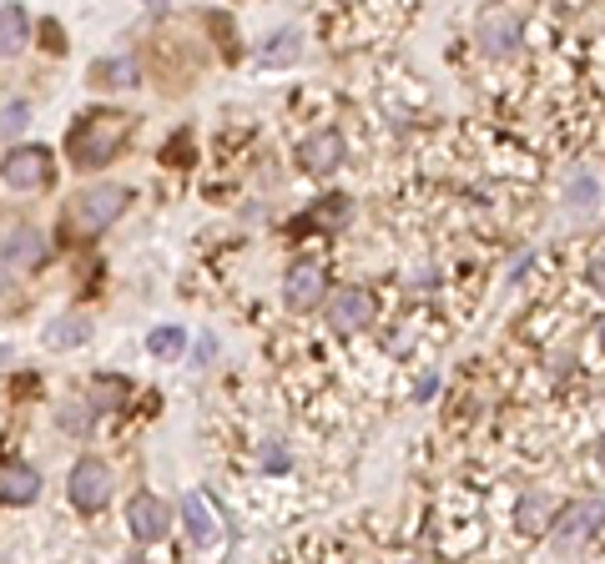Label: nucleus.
Returning <instances> with one entry per match:
<instances>
[{
  "instance_id": "obj_11",
  "label": "nucleus",
  "mask_w": 605,
  "mask_h": 564,
  "mask_svg": "<svg viewBox=\"0 0 605 564\" xmlns=\"http://www.w3.org/2000/svg\"><path fill=\"white\" fill-rule=\"evenodd\" d=\"M127 524H132V539L157 544V539L167 534L172 514H167V504H162L157 494H137V499H132V509H127Z\"/></svg>"
},
{
  "instance_id": "obj_9",
  "label": "nucleus",
  "mask_w": 605,
  "mask_h": 564,
  "mask_svg": "<svg viewBox=\"0 0 605 564\" xmlns=\"http://www.w3.org/2000/svg\"><path fill=\"white\" fill-rule=\"evenodd\" d=\"M323 267L318 262H298L293 272H288V282H283V298H288V308L293 313H308V308H318L323 303Z\"/></svg>"
},
{
  "instance_id": "obj_20",
  "label": "nucleus",
  "mask_w": 605,
  "mask_h": 564,
  "mask_svg": "<svg viewBox=\"0 0 605 564\" xmlns=\"http://www.w3.org/2000/svg\"><path fill=\"white\" fill-rule=\"evenodd\" d=\"M147 353L152 358H177L182 353V328H152L147 333Z\"/></svg>"
},
{
  "instance_id": "obj_30",
  "label": "nucleus",
  "mask_w": 605,
  "mask_h": 564,
  "mask_svg": "<svg viewBox=\"0 0 605 564\" xmlns=\"http://www.w3.org/2000/svg\"><path fill=\"white\" fill-rule=\"evenodd\" d=\"M595 459H600V469H605V439H600V449H595Z\"/></svg>"
},
{
  "instance_id": "obj_13",
  "label": "nucleus",
  "mask_w": 605,
  "mask_h": 564,
  "mask_svg": "<svg viewBox=\"0 0 605 564\" xmlns=\"http://www.w3.org/2000/svg\"><path fill=\"white\" fill-rule=\"evenodd\" d=\"M86 81H91V86H101V91H127V86H137V61H132V56L96 61Z\"/></svg>"
},
{
  "instance_id": "obj_22",
  "label": "nucleus",
  "mask_w": 605,
  "mask_h": 564,
  "mask_svg": "<svg viewBox=\"0 0 605 564\" xmlns=\"http://www.w3.org/2000/svg\"><path fill=\"white\" fill-rule=\"evenodd\" d=\"M258 459H263V469H268V474H283V469L293 464V459H288V449H283V439H263Z\"/></svg>"
},
{
  "instance_id": "obj_12",
  "label": "nucleus",
  "mask_w": 605,
  "mask_h": 564,
  "mask_svg": "<svg viewBox=\"0 0 605 564\" xmlns=\"http://www.w3.org/2000/svg\"><path fill=\"white\" fill-rule=\"evenodd\" d=\"M182 519H187V534H192V544L197 549H212L217 544V519H212V504H207V494H187L182 499Z\"/></svg>"
},
{
  "instance_id": "obj_2",
  "label": "nucleus",
  "mask_w": 605,
  "mask_h": 564,
  "mask_svg": "<svg viewBox=\"0 0 605 564\" xmlns=\"http://www.w3.org/2000/svg\"><path fill=\"white\" fill-rule=\"evenodd\" d=\"M600 524H605V499H580V504H565L545 534L555 554H580L600 534Z\"/></svg>"
},
{
  "instance_id": "obj_31",
  "label": "nucleus",
  "mask_w": 605,
  "mask_h": 564,
  "mask_svg": "<svg viewBox=\"0 0 605 564\" xmlns=\"http://www.w3.org/2000/svg\"><path fill=\"white\" fill-rule=\"evenodd\" d=\"M147 6H152V11H162V6H167V0H147Z\"/></svg>"
},
{
  "instance_id": "obj_28",
  "label": "nucleus",
  "mask_w": 605,
  "mask_h": 564,
  "mask_svg": "<svg viewBox=\"0 0 605 564\" xmlns=\"http://www.w3.org/2000/svg\"><path fill=\"white\" fill-rule=\"evenodd\" d=\"M6 277H16V272H11L6 262H0V293H6Z\"/></svg>"
},
{
  "instance_id": "obj_7",
  "label": "nucleus",
  "mask_w": 605,
  "mask_h": 564,
  "mask_svg": "<svg viewBox=\"0 0 605 564\" xmlns=\"http://www.w3.org/2000/svg\"><path fill=\"white\" fill-rule=\"evenodd\" d=\"M374 318H379V303H374L369 288H343V293L333 298V308H328L333 333H363Z\"/></svg>"
},
{
  "instance_id": "obj_4",
  "label": "nucleus",
  "mask_w": 605,
  "mask_h": 564,
  "mask_svg": "<svg viewBox=\"0 0 605 564\" xmlns=\"http://www.w3.org/2000/svg\"><path fill=\"white\" fill-rule=\"evenodd\" d=\"M520 26H525V11L520 6H484L479 21H474V36H479V51L484 56H515L520 51Z\"/></svg>"
},
{
  "instance_id": "obj_23",
  "label": "nucleus",
  "mask_w": 605,
  "mask_h": 564,
  "mask_svg": "<svg viewBox=\"0 0 605 564\" xmlns=\"http://www.w3.org/2000/svg\"><path fill=\"white\" fill-rule=\"evenodd\" d=\"M26 121H31V106L26 101H6V111H0V136H16Z\"/></svg>"
},
{
  "instance_id": "obj_24",
  "label": "nucleus",
  "mask_w": 605,
  "mask_h": 564,
  "mask_svg": "<svg viewBox=\"0 0 605 564\" xmlns=\"http://www.w3.org/2000/svg\"><path fill=\"white\" fill-rule=\"evenodd\" d=\"M570 202H575V207H595V177H580V172H575V177H570Z\"/></svg>"
},
{
  "instance_id": "obj_17",
  "label": "nucleus",
  "mask_w": 605,
  "mask_h": 564,
  "mask_svg": "<svg viewBox=\"0 0 605 564\" xmlns=\"http://www.w3.org/2000/svg\"><path fill=\"white\" fill-rule=\"evenodd\" d=\"M298 56H303V36H298V31H278V36L263 41V51H258L263 66H288V61H298Z\"/></svg>"
},
{
  "instance_id": "obj_18",
  "label": "nucleus",
  "mask_w": 605,
  "mask_h": 564,
  "mask_svg": "<svg viewBox=\"0 0 605 564\" xmlns=\"http://www.w3.org/2000/svg\"><path fill=\"white\" fill-rule=\"evenodd\" d=\"M343 222H348V197H323V202L298 222V232H303V227H328V232H333V227H343Z\"/></svg>"
},
{
  "instance_id": "obj_27",
  "label": "nucleus",
  "mask_w": 605,
  "mask_h": 564,
  "mask_svg": "<svg viewBox=\"0 0 605 564\" xmlns=\"http://www.w3.org/2000/svg\"><path fill=\"white\" fill-rule=\"evenodd\" d=\"M212 353H217V338H202V348H197V363H207Z\"/></svg>"
},
{
  "instance_id": "obj_25",
  "label": "nucleus",
  "mask_w": 605,
  "mask_h": 564,
  "mask_svg": "<svg viewBox=\"0 0 605 564\" xmlns=\"http://www.w3.org/2000/svg\"><path fill=\"white\" fill-rule=\"evenodd\" d=\"M61 423H66L71 434H86V423H91V413H86V408H66V413H61Z\"/></svg>"
},
{
  "instance_id": "obj_15",
  "label": "nucleus",
  "mask_w": 605,
  "mask_h": 564,
  "mask_svg": "<svg viewBox=\"0 0 605 564\" xmlns=\"http://www.w3.org/2000/svg\"><path fill=\"white\" fill-rule=\"evenodd\" d=\"M555 514H560L555 499H545V494H525L520 509H515V524H520L525 534H545V529L555 524Z\"/></svg>"
},
{
  "instance_id": "obj_10",
  "label": "nucleus",
  "mask_w": 605,
  "mask_h": 564,
  "mask_svg": "<svg viewBox=\"0 0 605 564\" xmlns=\"http://www.w3.org/2000/svg\"><path fill=\"white\" fill-rule=\"evenodd\" d=\"M298 162H303V172H313V177H328L338 162H343V136L328 126V131H313V136H303V147H298Z\"/></svg>"
},
{
  "instance_id": "obj_21",
  "label": "nucleus",
  "mask_w": 605,
  "mask_h": 564,
  "mask_svg": "<svg viewBox=\"0 0 605 564\" xmlns=\"http://www.w3.org/2000/svg\"><path fill=\"white\" fill-rule=\"evenodd\" d=\"M91 408H121V398H127V378H96L91 383Z\"/></svg>"
},
{
  "instance_id": "obj_19",
  "label": "nucleus",
  "mask_w": 605,
  "mask_h": 564,
  "mask_svg": "<svg viewBox=\"0 0 605 564\" xmlns=\"http://www.w3.org/2000/svg\"><path fill=\"white\" fill-rule=\"evenodd\" d=\"M91 338V323L86 318H61L46 328V348H81Z\"/></svg>"
},
{
  "instance_id": "obj_14",
  "label": "nucleus",
  "mask_w": 605,
  "mask_h": 564,
  "mask_svg": "<svg viewBox=\"0 0 605 564\" xmlns=\"http://www.w3.org/2000/svg\"><path fill=\"white\" fill-rule=\"evenodd\" d=\"M31 46V16L21 6L0 11V56H21Z\"/></svg>"
},
{
  "instance_id": "obj_1",
  "label": "nucleus",
  "mask_w": 605,
  "mask_h": 564,
  "mask_svg": "<svg viewBox=\"0 0 605 564\" xmlns=\"http://www.w3.org/2000/svg\"><path fill=\"white\" fill-rule=\"evenodd\" d=\"M132 126H137L132 111H111V106L86 111V116L71 126V136H66V157H71V167H76V172H96V167H106L121 147H127Z\"/></svg>"
},
{
  "instance_id": "obj_3",
  "label": "nucleus",
  "mask_w": 605,
  "mask_h": 564,
  "mask_svg": "<svg viewBox=\"0 0 605 564\" xmlns=\"http://www.w3.org/2000/svg\"><path fill=\"white\" fill-rule=\"evenodd\" d=\"M127 202H132V192H127V187H91V192L71 197L66 222H71L81 237H96L101 227H111L121 212H127Z\"/></svg>"
},
{
  "instance_id": "obj_16",
  "label": "nucleus",
  "mask_w": 605,
  "mask_h": 564,
  "mask_svg": "<svg viewBox=\"0 0 605 564\" xmlns=\"http://www.w3.org/2000/svg\"><path fill=\"white\" fill-rule=\"evenodd\" d=\"M36 494H41V474H36V469H26V464H21V469H11V474H6V484H0V499H6V504H31Z\"/></svg>"
},
{
  "instance_id": "obj_26",
  "label": "nucleus",
  "mask_w": 605,
  "mask_h": 564,
  "mask_svg": "<svg viewBox=\"0 0 605 564\" xmlns=\"http://www.w3.org/2000/svg\"><path fill=\"white\" fill-rule=\"evenodd\" d=\"M590 288H595V293H605V257H595V262H590Z\"/></svg>"
},
{
  "instance_id": "obj_29",
  "label": "nucleus",
  "mask_w": 605,
  "mask_h": 564,
  "mask_svg": "<svg viewBox=\"0 0 605 564\" xmlns=\"http://www.w3.org/2000/svg\"><path fill=\"white\" fill-rule=\"evenodd\" d=\"M595 338H600V348H605V318H600V328H595Z\"/></svg>"
},
{
  "instance_id": "obj_6",
  "label": "nucleus",
  "mask_w": 605,
  "mask_h": 564,
  "mask_svg": "<svg viewBox=\"0 0 605 564\" xmlns=\"http://www.w3.org/2000/svg\"><path fill=\"white\" fill-rule=\"evenodd\" d=\"M66 494H71L76 509L96 514V509L111 499V469H106L101 459H81V464L71 469V479H66Z\"/></svg>"
},
{
  "instance_id": "obj_5",
  "label": "nucleus",
  "mask_w": 605,
  "mask_h": 564,
  "mask_svg": "<svg viewBox=\"0 0 605 564\" xmlns=\"http://www.w3.org/2000/svg\"><path fill=\"white\" fill-rule=\"evenodd\" d=\"M56 177V162L46 147H16L6 162H0V182L11 192H46Z\"/></svg>"
},
{
  "instance_id": "obj_8",
  "label": "nucleus",
  "mask_w": 605,
  "mask_h": 564,
  "mask_svg": "<svg viewBox=\"0 0 605 564\" xmlns=\"http://www.w3.org/2000/svg\"><path fill=\"white\" fill-rule=\"evenodd\" d=\"M0 262H6L16 277L36 272V267L46 262V237H41L36 227H11L6 242H0Z\"/></svg>"
}]
</instances>
